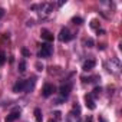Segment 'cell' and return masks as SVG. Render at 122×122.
Here are the masks:
<instances>
[{"mask_svg":"<svg viewBox=\"0 0 122 122\" xmlns=\"http://www.w3.org/2000/svg\"><path fill=\"white\" fill-rule=\"evenodd\" d=\"M71 91H72V85H71V83H65V85H62V86L59 88V93H60V96L65 98V99L69 96Z\"/></svg>","mask_w":122,"mask_h":122,"instance_id":"5b68a950","label":"cell"},{"mask_svg":"<svg viewBox=\"0 0 122 122\" xmlns=\"http://www.w3.org/2000/svg\"><path fill=\"white\" fill-rule=\"evenodd\" d=\"M85 45H86L88 47H92V46H93V40H92V39H85Z\"/></svg>","mask_w":122,"mask_h":122,"instance_id":"e0dca14e","label":"cell"},{"mask_svg":"<svg viewBox=\"0 0 122 122\" xmlns=\"http://www.w3.org/2000/svg\"><path fill=\"white\" fill-rule=\"evenodd\" d=\"M85 102H86V106H88L91 111H93V109L96 108V105H95V101H93V98H92L91 95H86V96H85Z\"/></svg>","mask_w":122,"mask_h":122,"instance_id":"8fae6325","label":"cell"},{"mask_svg":"<svg viewBox=\"0 0 122 122\" xmlns=\"http://www.w3.org/2000/svg\"><path fill=\"white\" fill-rule=\"evenodd\" d=\"M35 118H36V122H42L43 121V116H42V111L39 108L35 109Z\"/></svg>","mask_w":122,"mask_h":122,"instance_id":"4fadbf2b","label":"cell"},{"mask_svg":"<svg viewBox=\"0 0 122 122\" xmlns=\"http://www.w3.org/2000/svg\"><path fill=\"white\" fill-rule=\"evenodd\" d=\"M40 36L45 39V40H47V42H50V40H53V35L47 30V29H42V32H40Z\"/></svg>","mask_w":122,"mask_h":122,"instance_id":"7c38bea8","label":"cell"},{"mask_svg":"<svg viewBox=\"0 0 122 122\" xmlns=\"http://www.w3.org/2000/svg\"><path fill=\"white\" fill-rule=\"evenodd\" d=\"M99 92H101V88H95V89H93V93H92L91 96H98Z\"/></svg>","mask_w":122,"mask_h":122,"instance_id":"d6986e66","label":"cell"},{"mask_svg":"<svg viewBox=\"0 0 122 122\" xmlns=\"http://www.w3.org/2000/svg\"><path fill=\"white\" fill-rule=\"evenodd\" d=\"M57 37H59L60 42H69L72 39V33H71V30L68 27H62V29H60V32H59V36Z\"/></svg>","mask_w":122,"mask_h":122,"instance_id":"3957f363","label":"cell"},{"mask_svg":"<svg viewBox=\"0 0 122 122\" xmlns=\"http://www.w3.org/2000/svg\"><path fill=\"white\" fill-rule=\"evenodd\" d=\"M72 22H73L75 25H82V19H81V17H73Z\"/></svg>","mask_w":122,"mask_h":122,"instance_id":"ac0fdd59","label":"cell"},{"mask_svg":"<svg viewBox=\"0 0 122 122\" xmlns=\"http://www.w3.org/2000/svg\"><path fill=\"white\" fill-rule=\"evenodd\" d=\"M95 65H96V62H95L93 59H88V60H85V62H83V66H82V69H83L85 72H88V71L93 69V68H95Z\"/></svg>","mask_w":122,"mask_h":122,"instance_id":"9c48e42d","label":"cell"},{"mask_svg":"<svg viewBox=\"0 0 122 122\" xmlns=\"http://www.w3.org/2000/svg\"><path fill=\"white\" fill-rule=\"evenodd\" d=\"M55 118L59 119V118H60V112H55Z\"/></svg>","mask_w":122,"mask_h":122,"instance_id":"603a6c76","label":"cell"},{"mask_svg":"<svg viewBox=\"0 0 122 122\" xmlns=\"http://www.w3.org/2000/svg\"><path fill=\"white\" fill-rule=\"evenodd\" d=\"M105 68L108 69V72H111V73L116 75V73H119V69H121V62H119L118 59L112 57L111 60H106V62H105Z\"/></svg>","mask_w":122,"mask_h":122,"instance_id":"6da1fadb","label":"cell"},{"mask_svg":"<svg viewBox=\"0 0 122 122\" xmlns=\"http://www.w3.org/2000/svg\"><path fill=\"white\" fill-rule=\"evenodd\" d=\"M53 7H55V6H53L52 3H50V5H47V6H46V9H45V13H46V15H49V13L53 10Z\"/></svg>","mask_w":122,"mask_h":122,"instance_id":"2e32d148","label":"cell"},{"mask_svg":"<svg viewBox=\"0 0 122 122\" xmlns=\"http://www.w3.org/2000/svg\"><path fill=\"white\" fill-rule=\"evenodd\" d=\"M55 91H56V88H55V85H52V83H46V85L43 86V91H42V95H43L45 98H49V96H52V95L55 93Z\"/></svg>","mask_w":122,"mask_h":122,"instance_id":"277c9868","label":"cell"},{"mask_svg":"<svg viewBox=\"0 0 122 122\" xmlns=\"http://www.w3.org/2000/svg\"><path fill=\"white\" fill-rule=\"evenodd\" d=\"M86 122H92V118H91V116H89V118H88V119H86Z\"/></svg>","mask_w":122,"mask_h":122,"instance_id":"d4e9b609","label":"cell"},{"mask_svg":"<svg viewBox=\"0 0 122 122\" xmlns=\"http://www.w3.org/2000/svg\"><path fill=\"white\" fill-rule=\"evenodd\" d=\"M35 85H36V79H35V78L26 79V81H25V89H23V92H26V93L32 92V91L35 89Z\"/></svg>","mask_w":122,"mask_h":122,"instance_id":"8992f818","label":"cell"},{"mask_svg":"<svg viewBox=\"0 0 122 122\" xmlns=\"http://www.w3.org/2000/svg\"><path fill=\"white\" fill-rule=\"evenodd\" d=\"M66 122H81V115H79V112H75V111L69 112L68 116H66Z\"/></svg>","mask_w":122,"mask_h":122,"instance_id":"ba28073f","label":"cell"},{"mask_svg":"<svg viewBox=\"0 0 122 122\" xmlns=\"http://www.w3.org/2000/svg\"><path fill=\"white\" fill-rule=\"evenodd\" d=\"M23 89H25V81H17L15 85H13V92H16V93H19V92H23Z\"/></svg>","mask_w":122,"mask_h":122,"instance_id":"30bf717a","label":"cell"},{"mask_svg":"<svg viewBox=\"0 0 122 122\" xmlns=\"http://www.w3.org/2000/svg\"><path fill=\"white\" fill-rule=\"evenodd\" d=\"M19 118H20V111L16 109V111H12V112L6 116V121H5V122H15V121H17Z\"/></svg>","mask_w":122,"mask_h":122,"instance_id":"52a82bcc","label":"cell"},{"mask_svg":"<svg viewBox=\"0 0 122 122\" xmlns=\"http://www.w3.org/2000/svg\"><path fill=\"white\" fill-rule=\"evenodd\" d=\"M5 62H6V55L3 52H0V66H3Z\"/></svg>","mask_w":122,"mask_h":122,"instance_id":"9a60e30c","label":"cell"},{"mask_svg":"<svg viewBox=\"0 0 122 122\" xmlns=\"http://www.w3.org/2000/svg\"><path fill=\"white\" fill-rule=\"evenodd\" d=\"M99 121H101V122H106V121H105V119H103V118H102V116H101V118H99Z\"/></svg>","mask_w":122,"mask_h":122,"instance_id":"cb8c5ba5","label":"cell"},{"mask_svg":"<svg viewBox=\"0 0 122 122\" xmlns=\"http://www.w3.org/2000/svg\"><path fill=\"white\" fill-rule=\"evenodd\" d=\"M36 68H37V71H43V65H40V63H36Z\"/></svg>","mask_w":122,"mask_h":122,"instance_id":"44dd1931","label":"cell"},{"mask_svg":"<svg viewBox=\"0 0 122 122\" xmlns=\"http://www.w3.org/2000/svg\"><path fill=\"white\" fill-rule=\"evenodd\" d=\"M22 53H23L25 56H29V55H30V53H29V50H27L26 47H23V49H22Z\"/></svg>","mask_w":122,"mask_h":122,"instance_id":"ffe728a7","label":"cell"},{"mask_svg":"<svg viewBox=\"0 0 122 122\" xmlns=\"http://www.w3.org/2000/svg\"><path fill=\"white\" fill-rule=\"evenodd\" d=\"M52 53H53V46H52L50 43H45V45H42V47H40L37 56L42 57V59H46V57H50Z\"/></svg>","mask_w":122,"mask_h":122,"instance_id":"7a4b0ae2","label":"cell"},{"mask_svg":"<svg viewBox=\"0 0 122 122\" xmlns=\"http://www.w3.org/2000/svg\"><path fill=\"white\" fill-rule=\"evenodd\" d=\"M5 16V9H2V7H0V19H2Z\"/></svg>","mask_w":122,"mask_h":122,"instance_id":"7402d4cb","label":"cell"},{"mask_svg":"<svg viewBox=\"0 0 122 122\" xmlns=\"http://www.w3.org/2000/svg\"><path fill=\"white\" fill-rule=\"evenodd\" d=\"M19 72H26V62H25V60H20V62H19Z\"/></svg>","mask_w":122,"mask_h":122,"instance_id":"5bb4252c","label":"cell"}]
</instances>
